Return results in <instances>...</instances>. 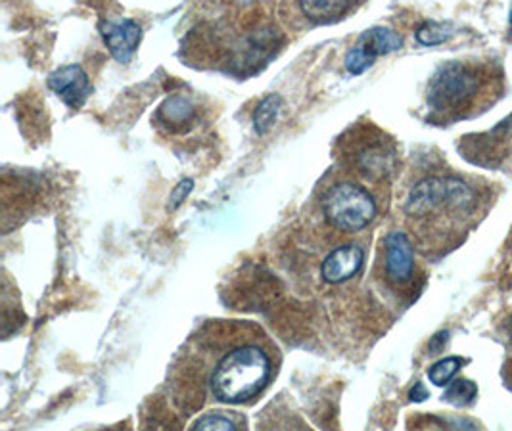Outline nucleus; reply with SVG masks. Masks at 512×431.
Returning <instances> with one entry per match:
<instances>
[{"label": "nucleus", "mask_w": 512, "mask_h": 431, "mask_svg": "<svg viewBox=\"0 0 512 431\" xmlns=\"http://www.w3.org/2000/svg\"><path fill=\"white\" fill-rule=\"evenodd\" d=\"M476 207L474 190L461 179L430 177L420 181L409 192L405 215L420 227L443 230L463 225Z\"/></svg>", "instance_id": "1"}, {"label": "nucleus", "mask_w": 512, "mask_h": 431, "mask_svg": "<svg viewBox=\"0 0 512 431\" xmlns=\"http://www.w3.org/2000/svg\"><path fill=\"white\" fill-rule=\"evenodd\" d=\"M273 378V361L259 345H242L225 355L211 374V393L221 403L240 405L257 397Z\"/></svg>", "instance_id": "2"}, {"label": "nucleus", "mask_w": 512, "mask_h": 431, "mask_svg": "<svg viewBox=\"0 0 512 431\" xmlns=\"http://www.w3.org/2000/svg\"><path fill=\"white\" fill-rule=\"evenodd\" d=\"M484 87L480 68L463 62H451L438 69L428 87V104L442 115H463L478 100Z\"/></svg>", "instance_id": "3"}, {"label": "nucleus", "mask_w": 512, "mask_h": 431, "mask_svg": "<svg viewBox=\"0 0 512 431\" xmlns=\"http://www.w3.org/2000/svg\"><path fill=\"white\" fill-rule=\"evenodd\" d=\"M326 221L344 232H359L369 227L376 217V204L373 196L353 182H338L326 192Z\"/></svg>", "instance_id": "4"}, {"label": "nucleus", "mask_w": 512, "mask_h": 431, "mask_svg": "<svg viewBox=\"0 0 512 431\" xmlns=\"http://www.w3.org/2000/svg\"><path fill=\"white\" fill-rule=\"evenodd\" d=\"M48 87H50V91L56 92V96L66 106H70L73 110L81 108L91 94L89 77L79 66H64V68L56 69L48 77Z\"/></svg>", "instance_id": "5"}, {"label": "nucleus", "mask_w": 512, "mask_h": 431, "mask_svg": "<svg viewBox=\"0 0 512 431\" xmlns=\"http://www.w3.org/2000/svg\"><path fill=\"white\" fill-rule=\"evenodd\" d=\"M415 271V253H413V244L403 232H392L386 238V274L388 278L397 284L403 286L411 282Z\"/></svg>", "instance_id": "6"}, {"label": "nucleus", "mask_w": 512, "mask_h": 431, "mask_svg": "<svg viewBox=\"0 0 512 431\" xmlns=\"http://www.w3.org/2000/svg\"><path fill=\"white\" fill-rule=\"evenodd\" d=\"M102 37L117 62L127 64L139 48L142 31L139 23L133 20H117V22H108L102 27Z\"/></svg>", "instance_id": "7"}, {"label": "nucleus", "mask_w": 512, "mask_h": 431, "mask_svg": "<svg viewBox=\"0 0 512 431\" xmlns=\"http://www.w3.org/2000/svg\"><path fill=\"white\" fill-rule=\"evenodd\" d=\"M363 261H365V251L359 246H353V244L342 246L326 255L321 267L323 280L328 284H342L361 271Z\"/></svg>", "instance_id": "8"}, {"label": "nucleus", "mask_w": 512, "mask_h": 431, "mask_svg": "<svg viewBox=\"0 0 512 431\" xmlns=\"http://www.w3.org/2000/svg\"><path fill=\"white\" fill-rule=\"evenodd\" d=\"M403 45V39L397 35L396 31L386 29V27H374L369 29L367 33L361 35L357 46H361L369 56H373L374 60L378 56L396 52Z\"/></svg>", "instance_id": "9"}, {"label": "nucleus", "mask_w": 512, "mask_h": 431, "mask_svg": "<svg viewBox=\"0 0 512 431\" xmlns=\"http://www.w3.org/2000/svg\"><path fill=\"white\" fill-rule=\"evenodd\" d=\"M300 6L311 22L330 23L350 10L351 0H300Z\"/></svg>", "instance_id": "10"}, {"label": "nucleus", "mask_w": 512, "mask_h": 431, "mask_svg": "<svg viewBox=\"0 0 512 431\" xmlns=\"http://www.w3.org/2000/svg\"><path fill=\"white\" fill-rule=\"evenodd\" d=\"M280 106H282V100L277 94H271L257 104L252 121H254V129L259 137L267 135L273 129L280 114Z\"/></svg>", "instance_id": "11"}, {"label": "nucleus", "mask_w": 512, "mask_h": 431, "mask_svg": "<svg viewBox=\"0 0 512 431\" xmlns=\"http://www.w3.org/2000/svg\"><path fill=\"white\" fill-rule=\"evenodd\" d=\"M162 117L167 125H183L194 117V106L185 96H173L163 104Z\"/></svg>", "instance_id": "12"}, {"label": "nucleus", "mask_w": 512, "mask_h": 431, "mask_svg": "<svg viewBox=\"0 0 512 431\" xmlns=\"http://www.w3.org/2000/svg\"><path fill=\"white\" fill-rule=\"evenodd\" d=\"M463 364H465V361L461 357H447V359L438 361L428 370V378H430V382L434 386H449L453 382V378L457 376V372L461 370Z\"/></svg>", "instance_id": "13"}, {"label": "nucleus", "mask_w": 512, "mask_h": 431, "mask_svg": "<svg viewBox=\"0 0 512 431\" xmlns=\"http://www.w3.org/2000/svg\"><path fill=\"white\" fill-rule=\"evenodd\" d=\"M478 395V386L470 380H455L449 384V389L445 391V401L451 403L453 407H466L470 405Z\"/></svg>", "instance_id": "14"}, {"label": "nucleus", "mask_w": 512, "mask_h": 431, "mask_svg": "<svg viewBox=\"0 0 512 431\" xmlns=\"http://www.w3.org/2000/svg\"><path fill=\"white\" fill-rule=\"evenodd\" d=\"M240 428V422L227 412H210L194 424V430L233 431Z\"/></svg>", "instance_id": "15"}, {"label": "nucleus", "mask_w": 512, "mask_h": 431, "mask_svg": "<svg viewBox=\"0 0 512 431\" xmlns=\"http://www.w3.org/2000/svg\"><path fill=\"white\" fill-rule=\"evenodd\" d=\"M451 31H449V25L445 23L426 22L419 31H417V41L420 45L424 46H436L442 45L447 39H449Z\"/></svg>", "instance_id": "16"}, {"label": "nucleus", "mask_w": 512, "mask_h": 431, "mask_svg": "<svg viewBox=\"0 0 512 431\" xmlns=\"http://www.w3.org/2000/svg\"><path fill=\"white\" fill-rule=\"evenodd\" d=\"M374 64L373 56H369L361 46H353L350 52L346 54L344 66L350 71L351 75H361Z\"/></svg>", "instance_id": "17"}, {"label": "nucleus", "mask_w": 512, "mask_h": 431, "mask_svg": "<svg viewBox=\"0 0 512 431\" xmlns=\"http://www.w3.org/2000/svg\"><path fill=\"white\" fill-rule=\"evenodd\" d=\"M192 188H194V181H192V179H185V181L179 182V184L175 186V190L171 192V196H169L167 209H169V211H175L179 205L187 200L188 194L192 192Z\"/></svg>", "instance_id": "18"}, {"label": "nucleus", "mask_w": 512, "mask_h": 431, "mask_svg": "<svg viewBox=\"0 0 512 431\" xmlns=\"http://www.w3.org/2000/svg\"><path fill=\"white\" fill-rule=\"evenodd\" d=\"M428 389L424 384H415V387L411 389V393H409V397H411V401H415V403H422V401H426L428 399Z\"/></svg>", "instance_id": "19"}, {"label": "nucleus", "mask_w": 512, "mask_h": 431, "mask_svg": "<svg viewBox=\"0 0 512 431\" xmlns=\"http://www.w3.org/2000/svg\"><path fill=\"white\" fill-rule=\"evenodd\" d=\"M447 336H449L447 332H442V334H438V336H436V338L432 340V343H430V349H432V351H440V349H442L443 347V343L447 341Z\"/></svg>", "instance_id": "20"}]
</instances>
